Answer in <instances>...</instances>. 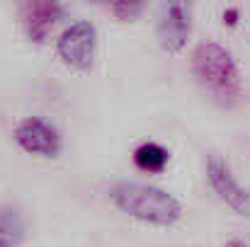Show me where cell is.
Returning <instances> with one entry per match:
<instances>
[{
    "label": "cell",
    "mask_w": 250,
    "mask_h": 247,
    "mask_svg": "<svg viewBox=\"0 0 250 247\" xmlns=\"http://www.w3.org/2000/svg\"><path fill=\"white\" fill-rule=\"evenodd\" d=\"M192 73L197 82L221 104L231 107L241 99L243 92V80L241 71L221 44L216 41H202L194 54H192Z\"/></svg>",
    "instance_id": "1"
},
{
    "label": "cell",
    "mask_w": 250,
    "mask_h": 247,
    "mask_svg": "<svg viewBox=\"0 0 250 247\" xmlns=\"http://www.w3.org/2000/svg\"><path fill=\"white\" fill-rule=\"evenodd\" d=\"M109 199L126 216L151 226H172L182 218V204L153 184L119 182L109 189Z\"/></svg>",
    "instance_id": "2"
},
{
    "label": "cell",
    "mask_w": 250,
    "mask_h": 247,
    "mask_svg": "<svg viewBox=\"0 0 250 247\" xmlns=\"http://www.w3.org/2000/svg\"><path fill=\"white\" fill-rule=\"evenodd\" d=\"M95 49H97V29L87 19H78V22L68 24L56 41V51H59L61 61L76 71L92 68Z\"/></svg>",
    "instance_id": "3"
},
{
    "label": "cell",
    "mask_w": 250,
    "mask_h": 247,
    "mask_svg": "<svg viewBox=\"0 0 250 247\" xmlns=\"http://www.w3.org/2000/svg\"><path fill=\"white\" fill-rule=\"evenodd\" d=\"M15 141L22 151L34 153V155H44V158H54L61 151V136L59 131L39 119V116H27L17 124L15 129Z\"/></svg>",
    "instance_id": "4"
},
{
    "label": "cell",
    "mask_w": 250,
    "mask_h": 247,
    "mask_svg": "<svg viewBox=\"0 0 250 247\" xmlns=\"http://www.w3.org/2000/svg\"><path fill=\"white\" fill-rule=\"evenodd\" d=\"M207 179L211 189L241 216H250V191L241 187V182L233 177L231 167L224 163L221 158L211 155L207 163Z\"/></svg>",
    "instance_id": "5"
},
{
    "label": "cell",
    "mask_w": 250,
    "mask_h": 247,
    "mask_svg": "<svg viewBox=\"0 0 250 247\" xmlns=\"http://www.w3.org/2000/svg\"><path fill=\"white\" fill-rule=\"evenodd\" d=\"M189 29H192L189 5H185V2H166V5H161L158 39H161V46L166 51H170V54L182 51L187 39H189Z\"/></svg>",
    "instance_id": "6"
},
{
    "label": "cell",
    "mask_w": 250,
    "mask_h": 247,
    "mask_svg": "<svg viewBox=\"0 0 250 247\" xmlns=\"http://www.w3.org/2000/svg\"><path fill=\"white\" fill-rule=\"evenodd\" d=\"M63 17V5L49 2V0H32L22 5V24L24 34L34 44H44L49 32L56 27V22Z\"/></svg>",
    "instance_id": "7"
},
{
    "label": "cell",
    "mask_w": 250,
    "mask_h": 247,
    "mask_svg": "<svg viewBox=\"0 0 250 247\" xmlns=\"http://www.w3.org/2000/svg\"><path fill=\"white\" fill-rule=\"evenodd\" d=\"M24 238V221L17 209L0 204V247H17Z\"/></svg>",
    "instance_id": "8"
},
{
    "label": "cell",
    "mask_w": 250,
    "mask_h": 247,
    "mask_svg": "<svg viewBox=\"0 0 250 247\" xmlns=\"http://www.w3.org/2000/svg\"><path fill=\"white\" fill-rule=\"evenodd\" d=\"M167 160H170L167 148H163L161 143H153V141L141 143V146L134 151V163H136L139 170H144V172H161L167 165Z\"/></svg>",
    "instance_id": "9"
},
{
    "label": "cell",
    "mask_w": 250,
    "mask_h": 247,
    "mask_svg": "<svg viewBox=\"0 0 250 247\" xmlns=\"http://www.w3.org/2000/svg\"><path fill=\"white\" fill-rule=\"evenodd\" d=\"M112 12L119 17V19H134L136 15L144 12V2H114L112 5Z\"/></svg>",
    "instance_id": "10"
},
{
    "label": "cell",
    "mask_w": 250,
    "mask_h": 247,
    "mask_svg": "<svg viewBox=\"0 0 250 247\" xmlns=\"http://www.w3.org/2000/svg\"><path fill=\"white\" fill-rule=\"evenodd\" d=\"M224 19H226V22L233 27V24L238 22V10H236V7H229V10L224 12Z\"/></svg>",
    "instance_id": "11"
},
{
    "label": "cell",
    "mask_w": 250,
    "mask_h": 247,
    "mask_svg": "<svg viewBox=\"0 0 250 247\" xmlns=\"http://www.w3.org/2000/svg\"><path fill=\"white\" fill-rule=\"evenodd\" d=\"M226 247H246V245H243L241 240H231V243H229V245H226Z\"/></svg>",
    "instance_id": "12"
}]
</instances>
